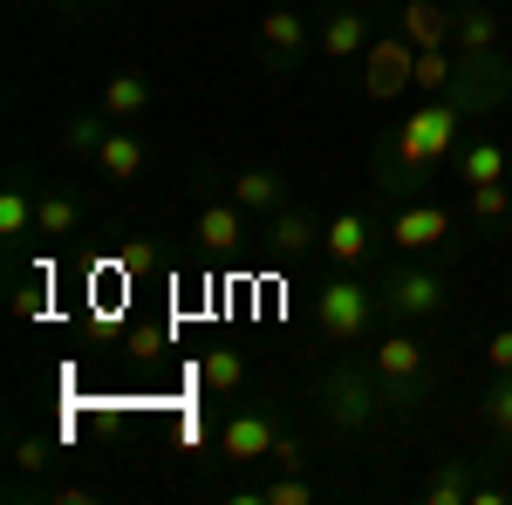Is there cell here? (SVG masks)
<instances>
[{
    "label": "cell",
    "mask_w": 512,
    "mask_h": 505,
    "mask_svg": "<svg viewBox=\"0 0 512 505\" xmlns=\"http://www.w3.org/2000/svg\"><path fill=\"white\" fill-rule=\"evenodd\" d=\"M506 96H512V55L506 48H492V55H458L451 89H444V96H424L396 130H383V137L369 144V185H383L390 198L431 185L437 171H451L458 144L472 137L465 123L506 110Z\"/></svg>",
    "instance_id": "cell-1"
},
{
    "label": "cell",
    "mask_w": 512,
    "mask_h": 505,
    "mask_svg": "<svg viewBox=\"0 0 512 505\" xmlns=\"http://www.w3.org/2000/svg\"><path fill=\"white\" fill-rule=\"evenodd\" d=\"M308 396H315L321 424L335 430V437H369V430L396 424V403H390V389L376 383L369 355H342L335 369H321Z\"/></svg>",
    "instance_id": "cell-2"
},
{
    "label": "cell",
    "mask_w": 512,
    "mask_h": 505,
    "mask_svg": "<svg viewBox=\"0 0 512 505\" xmlns=\"http://www.w3.org/2000/svg\"><path fill=\"white\" fill-rule=\"evenodd\" d=\"M383 294H376V280H362V273H321L315 280V335L328 349H369L376 335H383Z\"/></svg>",
    "instance_id": "cell-3"
},
{
    "label": "cell",
    "mask_w": 512,
    "mask_h": 505,
    "mask_svg": "<svg viewBox=\"0 0 512 505\" xmlns=\"http://www.w3.org/2000/svg\"><path fill=\"white\" fill-rule=\"evenodd\" d=\"M369 369H376V383L390 389L396 417H417V410L431 403V389H437V362H431L424 335H417L410 321H390V328L369 342Z\"/></svg>",
    "instance_id": "cell-4"
},
{
    "label": "cell",
    "mask_w": 512,
    "mask_h": 505,
    "mask_svg": "<svg viewBox=\"0 0 512 505\" xmlns=\"http://www.w3.org/2000/svg\"><path fill=\"white\" fill-rule=\"evenodd\" d=\"M376 294H383V314L410 321V328H424V321H437V314L451 308V280L424 253H403L396 267H383L376 273Z\"/></svg>",
    "instance_id": "cell-5"
},
{
    "label": "cell",
    "mask_w": 512,
    "mask_h": 505,
    "mask_svg": "<svg viewBox=\"0 0 512 505\" xmlns=\"http://www.w3.org/2000/svg\"><path fill=\"white\" fill-rule=\"evenodd\" d=\"M403 89H417V41L403 35L396 21H383L376 41L362 48V96L369 103H396Z\"/></svg>",
    "instance_id": "cell-6"
},
{
    "label": "cell",
    "mask_w": 512,
    "mask_h": 505,
    "mask_svg": "<svg viewBox=\"0 0 512 505\" xmlns=\"http://www.w3.org/2000/svg\"><path fill=\"white\" fill-rule=\"evenodd\" d=\"M451 233H458V212H444L431 198H403L390 212V226H383V239H390L396 253H424V260H431V253H451V246H458Z\"/></svg>",
    "instance_id": "cell-7"
},
{
    "label": "cell",
    "mask_w": 512,
    "mask_h": 505,
    "mask_svg": "<svg viewBox=\"0 0 512 505\" xmlns=\"http://www.w3.org/2000/svg\"><path fill=\"white\" fill-rule=\"evenodd\" d=\"M253 48H260V62H267L274 76H294V69L315 55V21L294 14V7H267L260 28H253Z\"/></svg>",
    "instance_id": "cell-8"
},
{
    "label": "cell",
    "mask_w": 512,
    "mask_h": 505,
    "mask_svg": "<svg viewBox=\"0 0 512 505\" xmlns=\"http://www.w3.org/2000/svg\"><path fill=\"white\" fill-rule=\"evenodd\" d=\"M383 28V14H376V0H335L328 14H315V48L328 62H355L369 41Z\"/></svg>",
    "instance_id": "cell-9"
},
{
    "label": "cell",
    "mask_w": 512,
    "mask_h": 505,
    "mask_svg": "<svg viewBox=\"0 0 512 505\" xmlns=\"http://www.w3.org/2000/svg\"><path fill=\"white\" fill-rule=\"evenodd\" d=\"M280 424L267 417V410H233L226 424H219V465L226 471H267V451H274Z\"/></svg>",
    "instance_id": "cell-10"
},
{
    "label": "cell",
    "mask_w": 512,
    "mask_h": 505,
    "mask_svg": "<svg viewBox=\"0 0 512 505\" xmlns=\"http://www.w3.org/2000/svg\"><path fill=\"white\" fill-rule=\"evenodd\" d=\"M321 233H328V226H315V212L287 198V205H280L274 219L260 226V246L274 253L280 267H308V260H315V253H321Z\"/></svg>",
    "instance_id": "cell-11"
},
{
    "label": "cell",
    "mask_w": 512,
    "mask_h": 505,
    "mask_svg": "<svg viewBox=\"0 0 512 505\" xmlns=\"http://www.w3.org/2000/svg\"><path fill=\"white\" fill-rule=\"evenodd\" d=\"M376 219L362 212V205H342L335 219H328V233H321V253H328V267H342V273H362L369 260H376Z\"/></svg>",
    "instance_id": "cell-12"
},
{
    "label": "cell",
    "mask_w": 512,
    "mask_h": 505,
    "mask_svg": "<svg viewBox=\"0 0 512 505\" xmlns=\"http://www.w3.org/2000/svg\"><path fill=\"white\" fill-rule=\"evenodd\" d=\"M192 239L205 246V253H239V246L253 239V212H246L233 192H226V198H205V205H198V219H192Z\"/></svg>",
    "instance_id": "cell-13"
},
{
    "label": "cell",
    "mask_w": 512,
    "mask_h": 505,
    "mask_svg": "<svg viewBox=\"0 0 512 505\" xmlns=\"http://www.w3.org/2000/svg\"><path fill=\"white\" fill-rule=\"evenodd\" d=\"M144 171H151V137L137 123H110V137L96 151V178L103 185H137Z\"/></svg>",
    "instance_id": "cell-14"
},
{
    "label": "cell",
    "mask_w": 512,
    "mask_h": 505,
    "mask_svg": "<svg viewBox=\"0 0 512 505\" xmlns=\"http://www.w3.org/2000/svg\"><path fill=\"white\" fill-rule=\"evenodd\" d=\"M458 185H512V137H465L451 157Z\"/></svg>",
    "instance_id": "cell-15"
},
{
    "label": "cell",
    "mask_w": 512,
    "mask_h": 505,
    "mask_svg": "<svg viewBox=\"0 0 512 505\" xmlns=\"http://www.w3.org/2000/svg\"><path fill=\"white\" fill-rule=\"evenodd\" d=\"M151 103H158V89H151L144 69H117V76H103V89H96V110L110 123H144Z\"/></svg>",
    "instance_id": "cell-16"
},
{
    "label": "cell",
    "mask_w": 512,
    "mask_h": 505,
    "mask_svg": "<svg viewBox=\"0 0 512 505\" xmlns=\"http://www.w3.org/2000/svg\"><path fill=\"white\" fill-rule=\"evenodd\" d=\"M396 28L417 41V48H451L458 7H451V0H403V7H396Z\"/></svg>",
    "instance_id": "cell-17"
},
{
    "label": "cell",
    "mask_w": 512,
    "mask_h": 505,
    "mask_svg": "<svg viewBox=\"0 0 512 505\" xmlns=\"http://www.w3.org/2000/svg\"><path fill=\"white\" fill-rule=\"evenodd\" d=\"M458 55H492V48H506V14L492 7V0H458V35H451Z\"/></svg>",
    "instance_id": "cell-18"
},
{
    "label": "cell",
    "mask_w": 512,
    "mask_h": 505,
    "mask_svg": "<svg viewBox=\"0 0 512 505\" xmlns=\"http://www.w3.org/2000/svg\"><path fill=\"white\" fill-rule=\"evenodd\" d=\"M226 192H233L253 219H274L280 205H287V178H280L274 164H246V171H233V178H226Z\"/></svg>",
    "instance_id": "cell-19"
},
{
    "label": "cell",
    "mask_w": 512,
    "mask_h": 505,
    "mask_svg": "<svg viewBox=\"0 0 512 505\" xmlns=\"http://www.w3.org/2000/svg\"><path fill=\"white\" fill-rule=\"evenodd\" d=\"M472 492H478V458H437L431 478L417 485L424 505H472Z\"/></svg>",
    "instance_id": "cell-20"
},
{
    "label": "cell",
    "mask_w": 512,
    "mask_h": 505,
    "mask_svg": "<svg viewBox=\"0 0 512 505\" xmlns=\"http://www.w3.org/2000/svg\"><path fill=\"white\" fill-rule=\"evenodd\" d=\"M478 424L492 430V444H499V465H512V369H506V376H492V383L478 389Z\"/></svg>",
    "instance_id": "cell-21"
},
{
    "label": "cell",
    "mask_w": 512,
    "mask_h": 505,
    "mask_svg": "<svg viewBox=\"0 0 512 505\" xmlns=\"http://www.w3.org/2000/svg\"><path fill=\"white\" fill-rule=\"evenodd\" d=\"M89 219V198L82 192H41L35 205V239H76Z\"/></svg>",
    "instance_id": "cell-22"
},
{
    "label": "cell",
    "mask_w": 512,
    "mask_h": 505,
    "mask_svg": "<svg viewBox=\"0 0 512 505\" xmlns=\"http://www.w3.org/2000/svg\"><path fill=\"white\" fill-rule=\"evenodd\" d=\"M198 383L212 389V396H246L253 389V362L239 349H205L198 355Z\"/></svg>",
    "instance_id": "cell-23"
},
{
    "label": "cell",
    "mask_w": 512,
    "mask_h": 505,
    "mask_svg": "<svg viewBox=\"0 0 512 505\" xmlns=\"http://www.w3.org/2000/svg\"><path fill=\"white\" fill-rule=\"evenodd\" d=\"M465 226L472 233H512V185H465Z\"/></svg>",
    "instance_id": "cell-24"
},
{
    "label": "cell",
    "mask_w": 512,
    "mask_h": 505,
    "mask_svg": "<svg viewBox=\"0 0 512 505\" xmlns=\"http://www.w3.org/2000/svg\"><path fill=\"white\" fill-rule=\"evenodd\" d=\"M35 205H41V185H28V178H14V185L0 192V239H7V246L35 239Z\"/></svg>",
    "instance_id": "cell-25"
},
{
    "label": "cell",
    "mask_w": 512,
    "mask_h": 505,
    "mask_svg": "<svg viewBox=\"0 0 512 505\" xmlns=\"http://www.w3.org/2000/svg\"><path fill=\"white\" fill-rule=\"evenodd\" d=\"M7 465H14V485H48V471L62 465V458H55V444H48V437L21 430V437H14V458H7Z\"/></svg>",
    "instance_id": "cell-26"
},
{
    "label": "cell",
    "mask_w": 512,
    "mask_h": 505,
    "mask_svg": "<svg viewBox=\"0 0 512 505\" xmlns=\"http://www.w3.org/2000/svg\"><path fill=\"white\" fill-rule=\"evenodd\" d=\"M315 478H308V471H274V478H267V485H253V492H239V499L246 505H315Z\"/></svg>",
    "instance_id": "cell-27"
},
{
    "label": "cell",
    "mask_w": 512,
    "mask_h": 505,
    "mask_svg": "<svg viewBox=\"0 0 512 505\" xmlns=\"http://www.w3.org/2000/svg\"><path fill=\"white\" fill-rule=\"evenodd\" d=\"M103 137H110V117H103V110H76V117L62 123V151L82 157V164H96Z\"/></svg>",
    "instance_id": "cell-28"
},
{
    "label": "cell",
    "mask_w": 512,
    "mask_h": 505,
    "mask_svg": "<svg viewBox=\"0 0 512 505\" xmlns=\"http://www.w3.org/2000/svg\"><path fill=\"white\" fill-rule=\"evenodd\" d=\"M458 76V48H417V89L424 96H444Z\"/></svg>",
    "instance_id": "cell-29"
},
{
    "label": "cell",
    "mask_w": 512,
    "mask_h": 505,
    "mask_svg": "<svg viewBox=\"0 0 512 505\" xmlns=\"http://www.w3.org/2000/svg\"><path fill=\"white\" fill-rule=\"evenodd\" d=\"M315 465V451H308V437L301 430H280L274 451H267V471H308Z\"/></svg>",
    "instance_id": "cell-30"
},
{
    "label": "cell",
    "mask_w": 512,
    "mask_h": 505,
    "mask_svg": "<svg viewBox=\"0 0 512 505\" xmlns=\"http://www.w3.org/2000/svg\"><path fill=\"white\" fill-rule=\"evenodd\" d=\"M48 314V280H14V321H41Z\"/></svg>",
    "instance_id": "cell-31"
},
{
    "label": "cell",
    "mask_w": 512,
    "mask_h": 505,
    "mask_svg": "<svg viewBox=\"0 0 512 505\" xmlns=\"http://www.w3.org/2000/svg\"><path fill=\"white\" fill-rule=\"evenodd\" d=\"M485 369H492V376H506V369H512V321L485 335Z\"/></svg>",
    "instance_id": "cell-32"
},
{
    "label": "cell",
    "mask_w": 512,
    "mask_h": 505,
    "mask_svg": "<svg viewBox=\"0 0 512 505\" xmlns=\"http://www.w3.org/2000/svg\"><path fill=\"white\" fill-rule=\"evenodd\" d=\"M96 499V485H48L41 492V505H89Z\"/></svg>",
    "instance_id": "cell-33"
},
{
    "label": "cell",
    "mask_w": 512,
    "mask_h": 505,
    "mask_svg": "<svg viewBox=\"0 0 512 505\" xmlns=\"http://www.w3.org/2000/svg\"><path fill=\"white\" fill-rule=\"evenodd\" d=\"M130 355H164V328H151V321L130 328Z\"/></svg>",
    "instance_id": "cell-34"
},
{
    "label": "cell",
    "mask_w": 512,
    "mask_h": 505,
    "mask_svg": "<svg viewBox=\"0 0 512 505\" xmlns=\"http://www.w3.org/2000/svg\"><path fill=\"white\" fill-rule=\"evenodd\" d=\"M89 7H103V0H55V14H62V21H76V14H89Z\"/></svg>",
    "instance_id": "cell-35"
}]
</instances>
